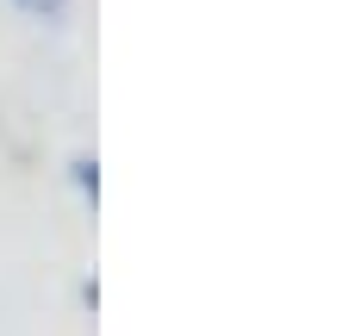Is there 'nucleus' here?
<instances>
[{
	"mask_svg": "<svg viewBox=\"0 0 355 336\" xmlns=\"http://www.w3.org/2000/svg\"><path fill=\"white\" fill-rule=\"evenodd\" d=\"M19 6H25V12H31V19H56V12H62V6H69V0H19Z\"/></svg>",
	"mask_w": 355,
	"mask_h": 336,
	"instance_id": "1",
	"label": "nucleus"
}]
</instances>
